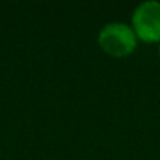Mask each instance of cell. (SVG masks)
<instances>
[{
  "mask_svg": "<svg viewBox=\"0 0 160 160\" xmlns=\"http://www.w3.org/2000/svg\"><path fill=\"white\" fill-rule=\"evenodd\" d=\"M98 45L105 53L114 58H124L135 51L136 34L125 22H108L98 32Z\"/></svg>",
  "mask_w": 160,
  "mask_h": 160,
  "instance_id": "1",
  "label": "cell"
},
{
  "mask_svg": "<svg viewBox=\"0 0 160 160\" xmlns=\"http://www.w3.org/2000/svg\"><path fill=\"white\" fill-rule=\"evenodd\" d=\"M159 53H160V45H159Z\"/></svg>",
  "mask_w": 160,
  "mask_h": 160,
  "instance_id": "3",
  "label": "cell"
},
{
  "mask_svg": "<svg viewBox=\"0 0 160 160\" xmlns=\"http://www.w3.org/2000/svg\"><path fill=\"white\" fill-rule=\"evenodd\" d=\"M132 28L136 37L148 42L160 41V2L146 0L133 10Z\"/></svg>",
  "mask_w": 160,
  "mask_h": 160,
  "instance_id": "2",
  "label": "cell"
}]
</instances>
